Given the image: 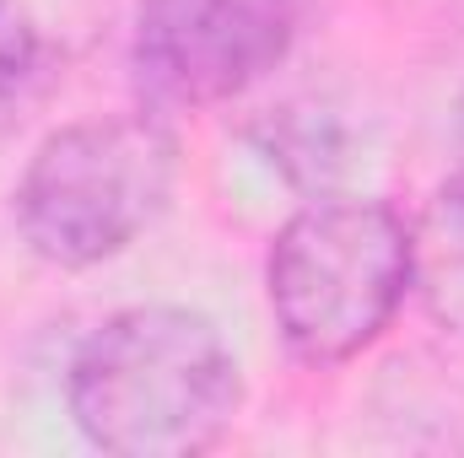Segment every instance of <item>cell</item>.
<instances>
[{
    "label": "cell",
    "instance_id": "3",
    "mask_svg": "<svg viewBox=\"0 0 464 458\" xmlns=\"http://www.w3.org/2000/svg\"><path fill=\"white\" fill-rule=\"evenodd\" d=\"M179 146L151 114H103L54 129L22 167L16 227L44 264L92 270L168 211Z\"/></svg>",
    "mask_w": 464,
    "mask_h": 458
},
{
    "label": "cell",
    "instance_id": "2",
    "mask_svg": "<svg viewBox=\"0 0 464 458\" xmlns=\"http://www.w3.org/2000/svg\"><path fill=\"white\" fill-rule=\"evenodd\" d=\"M416 281L411 227L383 200H314L276 232L265 291L281 340L335 367L378 340Z\"/></svg>",
    "mask_w": 464,
    "mask_h": 458
},
{
    "label": "cell",
    "instance_id": "4",
    "mask_svg": "<svg viewBox=\"0 0 464 458\" xmlns=\"http://www.w3.org/2000/svg\"><path fill=\"white\" fill-rule=\"evenodd\" d=\"M303 0H140L130 65L162 109H217L281 65Z\"/></svg>",
    "mask_w": 464,
    "mask_h": 458
},
{
    "label": "cell",
    "instance_id": "6",
    "mask_svg": "<svg viewBox=\"0 0 464 458\" xmlns=\"http://www.w3.org/2000/svg\"><path fill=\"white\" fill-rule=\"evenodd\" d=\"M49 76V43L22 0H0V103H33Z\"/></svg>",
    "mask_w": 464,
    "mask_h": 458
},
{
    "label": "cell",
    "instance_id": "7",
    "mask_svg": "<svg viewBox=\"0 0 464 458\" xmlns=\"http://www.w3.org/2000/svg\"><path fill=\"white\" fill-rule=\"evenodd\" d=\"M16 119H22V103H0V140L16 129Z\"/></svg>",
    "mask_w": 464,
    "mask_h": 458
},
{
    "label": "cell",
    "instance_id": "5",
    "mask_svg": "<svg viewBox=\"0 0 464 458\" xmlns=\"http://www.w3.org/2000/svg\"><path fill=\"white\" fill-rule=\"evenodd\" d=\"M411 259H416L411 286L421 291L432 319L464 335V167L421 211V227L411 232Z\"/></svg>",
    "mask_w": 464,
    "mask_h": 458
},
{
    "label": "cell",
    "instance_id": "1",
    "mask_svg": "<svg viewBox=\"0 0 464 458\" xmlns=\"http://www.w3.org/2000/svg\"><path fill=\"white\" fill-rule=\"evenodd\" d=\"M71 421L114 458H189L217 448L243 405L227 335L189 308H124L71 361Z\"/></svg>",
    "mask_w": 464,
    "mask_h": 458
}]
</instances>
